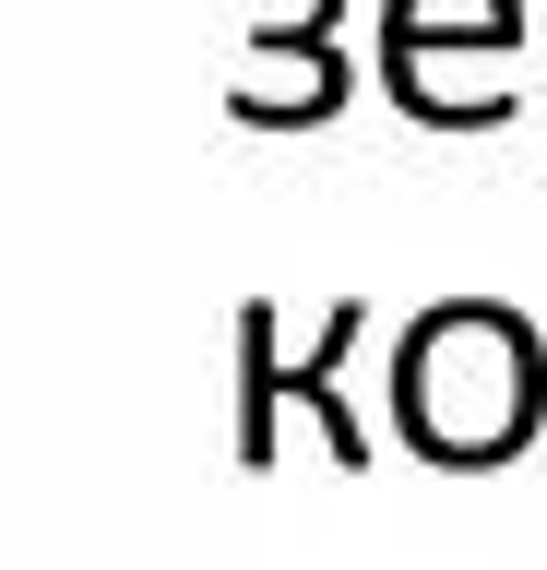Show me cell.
Masks as SVG:
<instances>
[{
    "label": "cell",
    "mask_w": 547,
    "mask_h": 570,
    "mask_svg": "<svg viewBox=\"0 0 547 570\" xmlns=\"http://www.w3.org/2000/svg\"><path fill=\"white\" fill-rule=\"evenodd\" d=\"M393 428H404V452L452 463V475L511 463L547 428V345H536V321L500 309V297L429 309L393 345Z\"/></svg>",
    "instance_id": "1"
}]
</instances>
